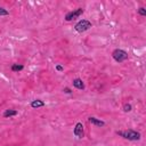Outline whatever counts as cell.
Wrapping results in <instances>:
<instances>
[{"instance_id":"obj_1","label":"cell","mask_w":146,"mask_h":146,"mask_svg":"<svg viewBox=\"0 0 146 146\" xmlns=\"http://www.w3.org/2000/svg\"><path fill=\"white\" fill-rule=\"evenodd\" d=\"M116 135L128 139V140H139L140 139V133L135 131V130H124V131H116Z\"/></svg>"},{"instance_id":"obj_2","label":"cell","mask_w":146,"mask_h":146,"mask_svg":"<svg viewBox=\"0 0 146 146\" xmlns=\"http://www.w3.org/2000/svg\"><path fill=\"white\" fill-rule=\"evenodd\" d=\"M90 27H91V23H90L89 21H87V19H82V21L78 22V23L75 24V26H74L75 31H76V32H79V33L86 32V31H87V30H89Z\"/></svg>"},{"instance_id":"obj_3","label":"cell","mask_w":146,"mask_h":146,"mask_svg":"<svg viewBox=\"0 0 146 146\" xmlns=\"http://www.w3.org/2000/svg\"><path fill=\"white\" fill-rule=\"evenodd\" d=\"M112 56H113V58H114L116 62H119V63H122V62H124L125 59H128V54H127L124 50H122V49H115V50L112 52Z\"/></svg>"},{"instance_id":"obj_4","label":"cell","mask_w":146,"mask_h":146,"mask_svg":"<svg viewBox=\"0 0 146 146\" xmlns=\"http://www.w3.org/2000/svg\"><path fill=\"white\" fill-rule=\"evenodd\" d=\"M82 14H83V9H82V8H78V9H75V10H73V11L67 13L66 16H65V19H66L67 22H70V21H73V19L78 18V17H79L80 15H82Z\"/></svg>"},{"instance_id":"obj_5","label":"cell","mask_w":146,"mask_h":146,"mask_svg":"<svg viewBox=\"0 0 146 146\" xmlns=\"http://www.w3.org/2000/svg\"><path fill=\"white\" fill-rule=\"evenodd\" d=\"M74 135H75V137H78L79 139H81V138L84 137L83 125H82L81 122H78V123L75 124V127H74Z\"/></svg>"},{"instance_id":"obj_6","label":"cell","mask_w":146,"mask_h":146,"mask_svg":"<svg viewBox=\"0 0 146 146\" xmlns=\"http://www.w3.org/2000/svg\"><path fill=\"white\" fill-rule=\"evenodd\" d=\"M88 121H89L91 124H95V125H97V127H104V125H105V122H104V121H102V120H99V119H96V117H94V116H90V117L88 119Z\"/></svg>"},{"instance_id":"obj_7","label":"cell","mask_w":146,"mask_h":146,"mask_svg":"<svg viewBox=\"0 0 146 146\" xmlns=\"http://www.w3.org/2000/svg\"><path fill=\"white\" fill-rule=\"evenodd\" d=\"M73 86L76 88V89H84V83H83V81L81 80V79H74L73 80Z\"/></svg>"},{"instance_id":"obj_8","label":"cell","mask_w":146,"mask_h":146,"mask_svg":"<svg viewBox=\"0 0 146 146\" xmlns=\"http://www.w3.org/2000/svg\"><path fill=\"white\" fill-rule=\"evenodd\" d=\"M42 106H44V103L40 99H35L31 103V107H33V108H38V107H42Z\"/></svg>"},{"instance_id":"obj_9","label":"cell","mask_w":146,"mask_h":146,"mask_svg":"<svg viewBox=\"0 0 146 146\" xmlns=\"http://www.w3.org/2000/svg\"><path fill=\"white\" fill-rule=\"evenodd\" d=\"M15 115H17V111H15V110H7L3 113L5 117H10V116H15Z\"/></svg>"},{"instance_id":"obj_10","label":"cell","mask_w":146,"mask_h":146,"mask_svg":"<svg viewBox=\"0 0 146 146\" xmlns=\"http://www.w3.org/2000/svg\"><path fill=\"white\" fill-rule=\"evenodd\" d=\"M23 68H24V66L21 65V64H14V65L11 66V71H13V72H18V71H22Z\"/></svg>"},{"instance_id":"obj_11","label":"cell","mask_w":146,"mask_h":146,"mask_svg":"<svg viewBox=\"0 0 146 146\" xmlns=\"http://www.w3.org/2000/svg\"><path fill=\"white\" fill-rule=\"evenodd\" d=\"M131 108H132V107H131L130 104H124V105H123V111H124V112H130Z\"/></svg>"},{"instance_id":"obj_12","label":"cell","mask_w":146,"mask_h":146,"mask_svg":"<svg viewBox=\"0 0 146 146\" xmlns=\"http://www.w3.org/2000/svg\"><path fill=\"white\" fill-rule=\"evenodd\" d=\"M7 15H9V13H8L5 8L0 7V16H7Z\"/></svg>"},{"instance_id":"obj_13","label":"cell","mask_w":146,"mask_h":146,"mask_svg":"<svg viewBox=\"0 0 146 146\" xmlns=\"http://www.w3.org/2000/svg\"><path fill=\"white\" fill-rule=\"evenodd\" d=\"M138 14H139V15H141V16H146V10H145V8L140 7V8L138 9Z\"/></svg>"},{"instance_id":"obj_14","label":"cell","mask_w":146,"mask_h":146,"mask_svg":"<svg viewBox=\"0 0 146 146\" xmlns=\"http://www.w3.org/2000/svg\"><path fill=\"white\" fill-rule=\"evenodd\" d=\"M56 70L60 72V71H63V66H60V65H57V66H56Z\"/></svg>"},{"instance_id":"obj_15","label":"cell","mask_w":146,"mask_h":146,"mask_svg":"<svg viewBox=\"0 0 146 146\" xmlns=\"http://www.w3.org/2000/svg\"><path fill=\"white\" fill-rule=\"evenodd\" d=\"M64 91H65L66 94H71V92H72V91H71L68 88H64Z\"/></svg>"}]
</instances>
